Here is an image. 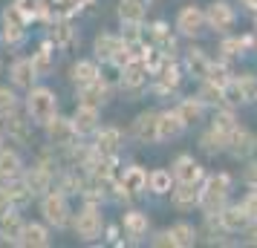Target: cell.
Instances as JSON below:
<instances>
[{
    "label": "cell",
    "instance_id": "6da1fadb",
    "mask_svg": "<svg viewBox=\"0 0 257 248\" xmlns=\"http://www.w3.org/2000/svg\"><path fill=\"white\" fill-rule=\"evenodd\" d=\"M231 188H234V182L225 170H220V173H205V179L199 182L197 211L202 213V216H217V213L228 205Z\"/></svg>",
    "mask_w": 257,
    "mask_h": 248
},
{
    "label": "cell",
    "instance_id": "7a4b0ae2",
    "mask_svg": "<svg viewBox=\"0 0 257 248\" xmlns=\"http://www.w3.org/2000/svg\"><path fill=\"white\" fill-rule=\"evenodd\" d=\"M29 21H32V15L26 12L18 0L3 6V12H0V41H3V47L9 49L24 47L29 41Z\"/></svg>",
    "mask_w": 257,
    "mask_h": 248
},
{
    "label": "cell",
    "instance_id": "3957f363",
    "mask_svg": "<svg viewBox=\"0 0 257 248\" xmlns=\"http://www.w3.org/2000/svg\"><path fill=\"white\" fill-rule=\"evenodd\" d=\"M24 113L35 127H44L49 118L58 113V93L38 81L35 87H29L24 93Z\"/></svg>",
    "mask_w": 257,
    "mask_h": 248
},
{
    "label": "cell",
    "instance_id": "277c9868",
    "mask_svg": "<svg viewBox=\"0 0 257 248\" xmlns=\"http://www.w3.org/2000/svg\"><path fill=\"white\" fill-rule=\"evenodd\" d=\"M70 228L72 234L78 236L81 242H98L104 236V213H101V202H93V199H84L78 211H72V219H70Z\"/></svg>",
    "mask_w": 257,
    "mask_h": 248
},
{
    "label": "cell",
    "instance_id": "5b68a950",
    "mask_svg": "<svg viewBox=\"0 0 257 248\" xmlns=\"http://www.w3.org/2000/svg\"><path fill=\"white\" fill-rule=\"evenodd\" d=\"M38 211H41V219L55 228V231H64L70 228V219H72V205H70V196L64 190L52 188L47 190L41 199H38Z\"/></svg>",
    "mask_w": 257,
    "mask_h": 248
},
{
    "label": "cell",
    "instance_id": "8992f818",
    "mask_svg": "<svg viewBox=\"0 0 257 248\" xmlns=\"http://www.w3.org/2000/svg\"><path fill=\"white\" fill-rule=\"evenodd\" d=\"M208 26H205V9L197 6V3H188L182 6L174 18V32L179 38H185V41H197L202 32H205Z\"/></svg>",
    "mask_w": 257,
    "mask_h": 248
},
{
    "label": "cell",
    "instance_id": "52a82bcc",
    "mask_svg": "<svg viewBox=\"0 0 257 248\" xmlns=\"http://www.w3.org/2000/svg\"><path fill=\"white\" fill-rule=\"evenodd\" d=\"M205 26L214 35H231V29L237 26V9L228 0H211L205 6Z\"/></svg>",
    "mask_w": 257,
    "mask_h": 248
},
{
    "label": "cell",
    "instance_id": "ba28073f",
    "mask_svg": "<svg viewBox=\"0 0 257 248\" xmlns=\"http://www.w3.org/2000/svg\"><path fill=\"white\" fill-rule=\"evenodd\" d=\"M41 130H44L47 142L52 144L55 150H67L70 144L78 142V133H75V127H72V118L70 116H61V113H55V116L41 127Z\"/></svg>",
    "mask_w": 257,
    "mask_h": 248
},
{
    "label": "cell",
    "instance_id": "9c48e42d",
    "mask_svg": "<svg viewBox=\"0 0 257 248\" xmlns=\"http://www.w3.org/2000/svg\"><path fill=\"white\" fill-rule=\"evenodd\" d=\"M225 153L231 156L234 162H248L251 156L257 153L254 147V133L248 130L245 124H234L231 133H228V142H225Z\"/></svg>",
    "mask_w": 257,
    "mask_h": 248
},
{
    "label": "cell",
    "instance_id": "30bf717a",
    "mask_svg": "<svg viewBox=\"0 0 257 248\" xmlns=\"http://www.w3.org/2000/svg\"><path fill=\"white\" fill-rule=\"evenodd\" d=\"M0 124H3V133H6V142L9 144H15V147H29V144H32V130H35V124L26 118L24 110L0 118Z\"/></svg>",
    "mask_w": 257,
    "mask_h": 248
},
{
    "label": "cell",
    "instance_id": "8fae6325",
    "mask_svg": "<svg viewBox=\"0 0 257 248\" xmlns=\"http://www.w3.org/2000/svg\"><path fill=\"white\" fill-rule=\"evenodd\" d=\"M130 136L139 144H159V110H142L130 121Z\"/></svg>",
    "mask_w": 257,
    "mask_h": 248
},
{
    "label": "cell",
    "instance_id": "7c38bea8",
    "mask_svg": "<svg viewBox=\"0 0 257 248\" xmlns=\"http://www.w3.org/2000/svg\"><path fill=\"white\" fill-rule=\"evenodd\" d=\"M171 173H174V182H182V185H199L205 179V167L199 159H194L191 153H179L171 162Z\"/></svg>",
    "mask_w": 257,
    "mask_h": 248
},
{
    "label": "cell",
    "instance_id": "4fadbf2b",
    "mask_svg": "<svg viewBox=\"0 0 257 248\" xmlns=\"http://www.w3.org/2000/svg\"><path fill=\"white\" fill-rule=\"evenodd\" d=\"M55 167H49V165H44V162H35L32 167H26L24 170V182H26V188L32 190V196L35 199H41L47 190H52V185H55Z\"/></svg>",
    "mask_w": 257,
    "mask_h": 248
},
{
    "label": "cell",
    "instance_id": "5bb4252c",
    "mask_svg": "<svg viewBox=\"0 0 257 248\" xmlns=\"http://www.w3.org/2000/svg\"><path fill=\"white\" fill-rule=\"evenodd\" d=\"M121 144H124V136L118 127H98L93 133V153L98 159H116Z\"/></svg>",
    "mask_w": 257,
    "mask_h": 248
},
{
    "label": "cell",
    "instance_id": "9a60e30c",
    "mask_svg": "<svg viewBox=\"0 0 257 248\" xmlns=\"http://www.w3.org/2000/svg\"><path fill=\"white\" fill-rule=\"evenodd\" d=\"M72 127L78 133V139H87V136H93L98 127H101V107H93V104H75L72 110Z\"/></svg>",
    "mask_w": 257,
    "mask_h": 248
},
{
    "label": "cell",
    "instance_id": "2e32d148",
    "mask_svg": "<svg viewBox=\"0 0 257 248\" xmlns=\"http://www.w3.org/2000/svg\"><path fill=\"white\" fill-rule=\"evenodd\" d=\"M38 81H41V75L35 72L29 55H18V58L9 64V84H12L15 90L26 93V90H29V87H35Z\"/></svg>",
    "mask_w": 257,
    "mask_h": 248
},
{
    "label": "cell",
    "instance_id": "e0dca14e",
    "mask_svg": "<svg viewBox=\"0 0 257 248\" xmlns=\"http://www.w3.org/2000/svg\"><path fill=\"white\" fill-rule=\"evenodd\" d=\"M148 75H151L148 64L139 61V58H133L118 70V84H121V90H127V93H139V90L148 87Z\"/></svg>",
    "mask_w": 257,
    "mask_h": 248
},
{
    "label": "cell",
    "instance_id": "ac0fdd59",
    "mask_svg": "<svg viewBox=\"0 0 257 248\" xmlns=\"http://www.w3.org/2000/svg\"><path fill=\"white\" fill-rule=\"evenodd\" d=\"M121 228H124V234H127V242H142V239H148L151 236V216L139 208H130V211L121 213Z\"/></svg>",
    "mask_w": 257,
    "mask_h": 248
},
{
    "label": "cell",
    "instance_id": "d6986e66",
    "mask_svg": "<svg viewBox=\"0 0 257 248\" xmlns=\"http://www.w3.org/2000/svg\"><path fill=\"white\" fill-rule=\"evenodd\" d=\"M26 170V162H24V153L15 147V144H3L0 147V182H15L21 179Z\"/></svg>",
    "mask_w": 257,
    "mask_h": 248
},
{
    "label": "cell",
    "instance_id": "ffe728a7",
    "mask_svg": "<svg viewBox=\"0 0 257 248\" xmlns=\"http://www.w3.org/2000/svg\"><path fill=\"white\" fill-rule=\"evenodd\" d=\"M118 188L124 190L130 199L148 193V170L142 165H136V162L127 165V167H121V173H118Z\"/></svg>",
    "mask_w": 257,
    "mask_h": 248
},
{
    "label": "cell",
    "instance_id": "44dd1931",
    "mask_svg": "<svg viewBox=\"0 0 257 248\" xmlns=\"http://www.w3.org/2000/svg\"><path fill=\"white\" fill-rule=\"evenodd\" d=\"M52 245V228L44 219H26L24 234H21V248H49Z\"/></svg>",
    "mask_w": 257,
    "mask_h": 248
},
{
    "label": "cell",
    "instance_id": "7402d4cb",
    "mask_svg": "<svg viewBox=\"0 0 257 248\" xmlns=\"http://www.w3.org/2000/svg\"><path fill=\"white\" fill-rule=\"evenodd\" d=\"M217 219H220L222 231H225V234H231V236L234 234H243L245 225L251 222V216L245 213V208L240 205V202H228V205L217 213Z\"/></svg>",
    "mask_w": 257,
    "mask_h": 248
},
{
    "label": "cell",
    "instance_id": "603a6c76",
    "mask_svg": "<svg viewBox=\"0 0 257 248\" xmlns=\"http://www.w3.org/2000/svg\"><path fill=\"white\" fill-rule=\"evenodd\" d=\"M188 124L182 121V116L176 113V107L171 110H159V144L176 142L179 136H185Z\"/></svg>",
    "mask_w": 257,
    "mask_h": 248
},
{
    "label": "cell",
    "instance_id": "cb8c5ba5",
    "mask_svg": "<svg viewBox=\"0 0 257 248\" xmlns=\"http://www.w3.org/2000/svg\"><path fill=\"white\" fill-rule=\"evenodd\" d=\"M110 95H113V90H110V81H107L104 75H98L95 81L78 87V101H81V104L104 107L107 101H110Z\"/></svg>",
    "mask_w": 257,
    "mask_h": 248
},
{
    "label": "cell",
    "instance_id": "d4e9b609",
    "mask_svg": "<svg viewBox=\"0 0 257 248\" xmlns=\"http://www.w3.org/2000/svg\"><path fill=\"white\" fill-rule=\"evenodd\" d=\"M24 213L18 211H9L0 216V242L3 245H21V234H24Z\"/></svg>",
    "mask_w": 257,
    "mask_h": 248
},
{
    "label": "cell",
    "instance_id": "484cf974",
    "mask_svg": "<svg viewBox=\"0 0 257 248\" xmlns=\"http://www.w3.org/2000/svg\"><path fill=\"white\" fill-rule=\"evenodd\" d=\"M121 47H124L121 35H116V32H98L95 41H93V58L98 61V64H110L113 55H116Z\"/></svg>",
    "mask_w": 257,
    "mask_h": 248
},
{
    "label": "cell",
    "instance_id": "4316f807",
    "mask_svg": "<svg viewBox=\"0 0 257 248\" xmlns=\"http://www.w3.org/2000/svg\"><path fill=\"white\" fill-rule=\"evenodd\" d=\"M182 67H185V75L197 78V81H205L208 78V70H211V58L199 47H191L182 55Z\"/></svg>",
    "mask_w": 257,
    "mask_h": 248
},
{
    "label": "cell",
    "instance_id": "83f0119b",
    "mask_svg": "<svg viewBox=\"0 0 257 248\" xmlns=\"http://www.w3.org/2000/svg\"><path fill=\"white\" fill-rule=\"evenodd\" d=\"M176 113L182 116V121H185L188 127H194V124H202V121H205L208 107H205V101H202L199 95H185V98L176 104Z\"/></svg>",
    "mask_w": 257,
    "mask_h": 248
},
{
    "label": "cell",
    "instance_id": "f1b7e54d",
    "mask_svg": "<svg viewBox=\"0 0 257 248\" xmlns=\"http://www.w3.org/2000/svg\"><path fill=\"white\" fill-rule=\"evenodd\" d=\"M148 12L151 9H145L136 0H118V6H116V18L121 26H145Z\"/></svg>",
    "mask_w": 257,
    "mask_h": 248
},
{
    "label": "cell",
    "instance_id": "f546056e",
    "mask_svg": "<svg viewBox=\"0 0 257 248\" xmlns=\"http://www.w3.org/2000/svg\"><path fill=\"white\" fill-rule=\"evenodd\" d=\"M98 75H101V70H98V61H95V58H78L70 67V84L75 87V90L84 87V84L95 81Z\"/></svg>",
    "mask_w": 257,
    "mask_h": 248
},
{
    "label": "cell",
    "instance_id": "4dcf8cb0",
    "mask_svg": "<svg viewBox=\"0 0 257 248\" xmlns=\"http://www.w3.org/2000/svg\"><path fill=\"white\" fill-rule=\"evenodd\" d=\"M168 196H171V205H174L176 211H194L199 202V185H182V182H176Z\"/></svg>",
    "mask_w": 257,
    "mask_h": 248
},
{
    "label": "cell",
    "instance_id": "1f68e13d",
    "mask_svg": "<svg viewBox=\"0 0 257 248\" xmlns=\"http://www.w3.org/2000/svg\"><path fill=\"white\" fill-rule=\"evenodd\" d=\"M29 58H32V67H35V72L41 75V78L52 75V70H55V44L47 38V41H44Z\"/></svg>",
    "mask_w": 257,
    "mask_h": 248
},
{
    "label": "cell",
    "instance_id": "d6a6232c",
    "mask_svg": "<svg viewBox=\"0 0 257 248\" xmlns=\"http://www.w3.org/2000/svg\"><path fill=\"white\" fill-rule=\"evenodd\" d=\"M174 173L171 167H156V170H148V190L153 196H168L171 188H174Z\"/></svg>",
    "mask_w": 257,
    "mask_h": 248
},
{
    "label": "cell",
    "instance_id": "836d02e7",
    "mask_svg": "<svg viewBox=\"0 0 257 248\" xmlns=\"http://www.w3.org/2000/svg\"><path fill=\"white\" fill-rule=\"evenodd\" d=\"M18 110H24V95L15 90L12 84H0V118L12 116Z\"/></svg>",
    "mask_w": 257,
    "mask_h": 248
},
{
    "label": "cell",
    "instance_id": "e575fe53",
    "mask_svg": "<svg viewBox=\"0 0 257 248\" xmlns=\"http://www.w3.org/2000/svg\"><path fill=\"white\" fill-rule=\"evenodd\" d=\"M171 234H174L176 248H194L199 242V228H194L191 222H174L171 225Z\"/></svg>",
    "mask_w": 257,
    "mask_h": 248
},
{
    "label": "cell",
    "instance_id": "d590c367",
    "mask_svg": "<svg viewBox=\"0 0 257 248\" xmlns=\"http://www.w3.org/2000/svg\"><path fill=\"white\" fill-rule=\"evenodd\" d=\"M49 41L55 44V49H67L72 47L78 38H75V29L70 24H58V21H52V32H49Z\"/></svg>",
    "mask_w": 257,
    "mask_h": 248
},
{
    "label": "cell",
    "instance_id": "8d00e7d4",
    "mask_svg": "<svg viewBox=\"0 0 257 248\" xmlns=\"http://www.w3.org/2000/svg\"><path fill=\"white\" fill-rule=\"evenodd\" d=\"M245 49V41L237 35H222V44H220V52L222 58H240Z\"/></svg>",
    "mask_w": 257,
    "mask_h": 248
},
{
    "label": "cell",
    "instance_id": "74e56055",
    "mask_svg": "<svg viewBox=\"0 0 257 248\" xmlns=\"http://www.w3.org/2000/svg\"><path fill=\"white\" fill-rule=\"evenodd\" d=\"M148 242H151L153 248H176L174 234H171V228H162V231H156L153 236H148Z\"/></svg>",
    "mask_w": 257,
    "mask_h": 248
},
{
    "label": "cell",
    "instance_id": "f35d334b",
    "mask_svg": "<svg viewBox=\"0 0 257 248\" xmlns=\"http://www.w3.org/2000/svg\"><path fill=\"white\" fill-rule=\"evenodd\" d=\"M15 211V199H12V190H9V185L6 182H0V216L3 213Z\"/></svg>",
    "mask_w": 257,
    "mask_h": 248
},
{
    "label": "cell",
    "instance_id": "ab89813d",
    "mask_svg": "<svg viewBox=\"0 0 257 248\" xmlns=\"http://www.w3.org/2000/svg\"><path fill=\"white\" fill-rule=\"evenodd\" d=\"M240 205L245 208V213H248L251 219H257V188H248V193L240 199Z\"/></svg>",
    "mask_w": 257,
    "mask_h": 248
},
{
    "label": "cell",
    "instance_id": "60d3db41",
    "mask_svg": "<svg viewBox=\"0 0 257 248\" xmlns=\"http://www.w3.org/2000/svg\"><path fill=\"white\" fill-rule=\"evenodd\" d=\"M243 182L248 185V188H257V159H248V162H245Z\"/></svg>",
    "mask_w": 257,
    "mask_h": 248
},
{
    "label": "cell",
    "instance_id": "b9f144b4",
    "mask_svg": "<svg viewBox=\"0 0 257 248\" xmlns=\"http://www.w3.org/2000/svg\"><path fill=\"white\" fill-rule=\"evenodd\" d=\"M243 239L248 242V245H257V219H251V222L245 225V231H243Z\"/></svg>",
    "mask_w": 257,
    "mask_h": 248
},
{
    "label": "cell",
    "instance_id": "7bdbcfd3",
    "mask_svg": "<svg viewBox=\"0 0 257 248\" xmlns=\"http://www.w3.org/2000/svg\"><path fill=\"white\" fill-rule=\"evenodd\" d=\"M136 3H142L145 9H153V3H156V0H136Z\"/></svg>",
    "mask_w": 257,
    "mask_h": 248
},
{
    "label": "cell",
    "instance_id": "ee69618b",
    "mask_svg": "<svg viewBox=\"0 0 257 248\" xmlns=\"http://www.w3.org/2000/svg\"><path fill=\"white\" fill-rule=\"evenodd\" d=\"M6 144V133H3V124H0V147Z\"/></svg>",
    "mask_w": 257,
    "mask_h": 248
},
{
    "label": "cell",
    "instance_id": "f6af8a7d",
    "mask_svg": "<svg viewBox=\"0 0 257 248\" xmlns=\"http://www.w3.org/2000/svg\"><path fill=\"white\" fill-rule=\"evenodd\" d=\"M0 72H3V55H0Z\"/></svg>",
    "mask_w": 257,
    "mask_h": 248
},
{
    "label": "cell",
    "instance_id": "bcb514c9",
    "mask_svg": "<svg viewBox=\"0 0 257 248\" xmlns=\"http://www.w3.org/2000/svg\"><path fill=\"white\" fill-rule=\"evenodd\" d=\"M254 147H257V136H254Z\"/></svg>",
    "mask_w": 257,
    "mask_h": 248
}]
</instances>
